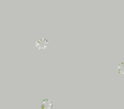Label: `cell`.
I'll use <instances>...</instances> for the list:
<instances>
[{
    "label": "cell",
    "mask_w": 124,
    "mask_h": 109,
    "mask_svg": "<svg viewBox=\"0 0 124 109\" xmlns=\"http://www.w3.org/2000/svg\"><path fill=\"white\" fill-rule=\"evenodd\" d=\"M48 45H49V40L45 37H40L35 40V46L40 50H47L48 48Z\"/></svg>",
    "instance_id": "1"
},
{
    "label": "cell",
    "mask_w": 124,
    "mask_h": 109,
    "mask_svg": "<svg viewBox=\"0 0 124 109\" xmlns=\"http://www.w3.org/2000/svg\"><path fill=\"white\" fill-rule=\"evenodd\" d=\"M40 106L43 108H50V107H53V104H52V101L47 95H43L41 99H40Z\"/></svg>",
    "instance_id": "2"
},
{
    "label": "cell",
    "mask_w": 124,
    "mask_h": 109,
    "mask_svg": "<svg viewBox=\"0 0 124 109\" xmlns=\"http://www.w3.org/2000/svg\"><path fill=\"white\" fill-rule=\"evenodd\" d=\"M117 72L120 75H124V61H122L117 65Z\"/></svg>",
    "instance_id": "3"
}]
</instances>
